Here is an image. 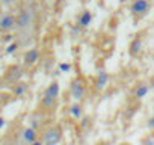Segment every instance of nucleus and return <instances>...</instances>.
<instances>
[{
    "instance_id": "1",
    "label": "nucleus",
    "mask_w": 154,
    "mask_h": 145,
    "mask_svg": "<svg viewBox=\"0 0 154 145\" xmlns=\"http://www.w3.org/2000/svg\"><path fill=\"white\" fill-rule=\"evenodd\" d=\"M57 97H59V83L57 82H51L48 85V88L45 89V92H44L42 104L45 107H51L54 104V101L57 100Z\"/></svg>"
},
{
    "instance_id": "2",
    "label": "nucleus",
    "mask_w": 154,
    "mask_h": 145,
    "mask_svg": "<svg viewBox=\"0 0 154 145\" xmlns=\"http://www.w3.org/2000/svg\"><path fill=\"white\" fill-rule=\"evenodd\" d=\"M62 139V128L60 127H50L45 130L42 134V142L44 145H57Z\"/></svg>"
},
{
    "instance_id": "3",
    "label": "nucleus",
    "mask_w": 154,
    "mask_h": 145,
    "mask_svg": "<svg viewBox=\"0 0 154 145\" xmlns=\"http://www.w3.org/2000/svg\"><path fill=\"white\" fill-rule=\"evenodd\" d=\"M69 94H71V97L75 101H80V100L85 98V85H83L82 79L77 77V79H74L71 82V85H69Z\"/></svg>"
},
{
    "instance_id": "4",
    "label": "nucleus",
    "mask_w": 154,
    "mask_h": 145,
    "mask_svg": "<svg viewBox=\"0 0 154 145\" xmlns=\"http://www.w3.org/2000/svg\"><path fill=\"white\" fill-rule=\"evenodd\" d=\"M130 11H131L133 15L142 17V15H145L149 11V2L148 0H134V2L131 3Z\"/></svg>"
},
{
    "instance_id": "5",
    "label": "nucleus",
    "mask_w": 154,
    "mask_h": 145,
    "mask_svg": "<svg viewBox=\"0 0 154 145\" xmlns=\"http://www.w3.org/2000/svg\"><path fill=\"white\" fill-rule=\"evenodd\" d=\"M107 80H109V76H107V72L104 69L98 71V74H97V79H95V89L97 91H103L107 85Z\"/></svg>"
},
{
    "instance_id": "6",
    "label": "nucleus",
    "mask_w": 154,
    "mask_h": 145,
    "mask_svg": "<svg viewBox=\"0 0 154 145\" xmlns=\"http://www.w3.org/2000/svg\"><path fill=\"white\" fill-rule=\"evenodd\" d=\"M142 47H143L142 41H140L139 38H134V39L130 42V45H128V53H130L131 56H137V54L142 51Z\"/></svg>"
},
{
    "instance_id": "7",
    "label": "nucleus",
    "mask_w": 154,
    "mask_h": 145,
    "mask_svg": "<svg viewBox=\"0 0 154 145\" xmlns=\"http://www.w3.org/2000/svg\"><path fill=\"white\" fill-rule=\"evenodd\" d=\"M38 59H39V51H38L36 48H30V50L26 51V54H24V62L29 63V65L35 63Z\"/></svg>"
},
{
    "instance_id": "8",
    "label": "nucleus",
    "mask_w": 154,
    "mask_h": 145,
    "mask_svg": "<svg viewBox=\"0 0 154 145\" xmlns=\"http://www.w3.org/2000/svg\"><path fill=\"white\" fill-rule=\"evenodd\" d=\"M91 21H92V14L89 11H83L80 18H79V26L80 27H88L91 24Z\"/></svg>"
},
{
    "instance_id": "9",
    "label": "nucleus",
    "mask_w": 154,
    "mask_h": 145,
    "mask_svg": "<svg viewBox=\"0 0 154 145\" xmlns=\"http://www.w3.org/2000/svg\"><path fill=\"white\" fill-rule=\"evenodd\" d=\"M68 112H69V115H71L72 118H80L83 110H82V106H80L79 103H72V104L68 106Z\"/></svg>"
},
{
    "instance_id": "10",
    "label": "nucleus",
    "mask_w": 154,
    "mask_h": 145,
    "mask_svg": "<svg viewBox=\"0 0 154 145\" xmlns=\"http://www.w3.org/2000/svg\"><path fill=\"white\" fill-rule=\"evenodd\" d=\"M148 91H149V86H148L146 83H140V85H137V88L134 89V97L140 100V98L146 97Z\"/></svg>"
},
{
    "instance_id": "11",
    "label": "nucleus",
    "mask_w": 154,
    "mask_h": 145,
    "mask_svg": "<svg viewBox=\"0 0 154 145\" xmlns=\"http://www.w3.org/2000/svg\"><path fill=\"white\" fill-rule=\"evenodd\" d=\"M15 24V17L14 15H5L0 20V27L2 29H11Z\"/></svg>"
},
{
    "instance_id": "12",
    "label": "nucleus",
    "mask_w": 154,
    "mask_h": 145,
    "mask_svg": "<svg viewBox=\"0 0 154 145\" xmlns=\"http://www.w3.org/2000/svg\"><path fill=\"white\" fill-rule=\"evenodd\" d=\"M23 137L27 143H33L36 140V131L35 128H24L23 130Z\"/></svg>"
},
{
    "instance_id": "13",
    "label": "nucleus",
    "mask_w": 154,
    "mask_h": 145,
    "mask_svg": "<svg viewBox=\"0 0 154 145\" xmlns=\"http://www.w3.org/2000/svg\"><path fill=\"white\" fill-rule=\"evenodd\" d=\"M29 23H30V14L26 12V11L21 12L20 17H18V20H17V24L20 27H26V26H29Z\"/></svg>"
},
{
    "instance_id": "14",
    "label": "nucleus",
    "mask_w": 154,
    "mask_h": 145,
    "mask_svg": "<svg viewBox=\"0 0 154 145\" xmlns=\"http://www.w3.org/2000/svg\"><path fill=\"white\" fill-rule=\"evenodd\" d=\"M71 69V63H68V62H60L59 63V71L60 72H68Z\"/></svg>"
},
{
    "instance_id": "15",
    "label": "nucleus",
    "mask_w": 154,
    "mask_h": 145,
    "mask_svg": "<svg viewBox=\"0 0 154 145\" xmlns=\"http://www.w3.org/2000/svg\"><path fill=\"white\" fill-rule=\"evenodd\" d=\"M24 89H26V86H24V85H20V86L17 88V91H15V94H17V95H21V94L24 92Z\"/></svg>"
},
{
    "instance_id": "16",
    "label": "nucleus",
    "mask_w": 154,
    "mask_h": 145,
    "mask_svg": "<svg viewBox=\"0 0 154 145\" xmlns=\"http://www.w3.org/2000/svg\"><path fill=\"white\" fill-rule=\"evenodd\" d=\"M15 48H17V44H11V45L6 48V51H8V53H14V51H15Z\"/></svg>"
},
{
    "instance_id": "17",
    "label": "nucleus",
    "mask_w": 154,
    "mask_h": 145,
    "mask_svg": "<svg viewBox=\"0 0 154 145\" xmlns=\"http://www.w3.org/2000/svg\"><path fill=\"white\" fill-rule=\"evenodd\" d=\"M148 127H149V128H154V115L149 118V121H148Z\"/></svg>"
},
{
    "instance_id": "18",
    "label": "nucleus",
    "mask_w": 154,
    "mask_h": 145,
    "mask_svg": "<svg viewBox=\"0 0 154 145\" xmlns=\"http://www.w3.org/2000/svg\"><path fill=\"white\" fill-rule=\"evenodd\" d=\"M30 145H44V142H41V140H35V142L30 143Z\"/></svg>"
},
{
    "instance_id": "19",
    "label": "nucleus",
    "mask_w": 154,
    "mask_h": 145,
    "mask_svg": "<svg viewBox=\"0 0 154 145\" xmlns=\"http://www.w3.org/2000/svg\"><path fill=\"white\" fill-rule=\"evenodd\" d=\"M3 125H5V119H3L2 116H0V128H2Z\"/></svg>"
},
{
    "instance_id": "20",
    "label": "nucleus",
    "mask_w": 154,
    "mask_h": 145,
    "mask_svg": "<svg viewBox=\"0 0 154 145\" xmlns=\"http://www.w3.org/2000/svg\"><path fill=\"white\" fill-rule=\"evenodd\" d=\"M122 145H131V143H122Z\"/></svg>"
}]
</instances>
